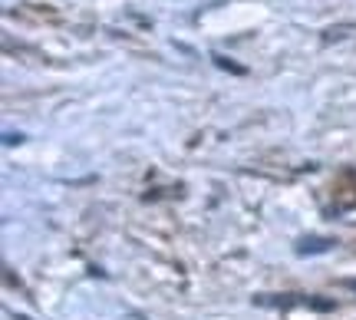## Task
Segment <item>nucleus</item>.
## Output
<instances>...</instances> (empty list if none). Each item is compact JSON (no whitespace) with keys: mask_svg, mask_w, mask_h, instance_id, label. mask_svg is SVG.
<instances>
[{"mask_svg":"<svg viewBox=\"0 0 356 320\" xmlns=\"http://www.w3.org/2000/svg\"><path fill=\"white\" fill-rule=\"evenodd\" d=\"M257 307H314V310H330L333 301H314V297H304V294H257L254 297Z\"/></svg>","mask_w":356,"mask_h":320,"instance_id":"nucleus-1","label":"nucleus"},{"mask_svg":"<svg viewBox=\"0 0 356 320\" xmlns=\"http://www.w3.org/2000/svg\"><path fill=\"white\" fill-rule=\"evenodd\" d=\"M330 248H333L330 238H300L297 241V255H323Z\"/></svg>","mask_w":356,"mask_h":320,"instance_id":"nucleus-2","label":"nucleus"},{"mask_svg":"<svg viewBox=\"0 0 356 320\" xmlns=\"http://www.w3.org/2000/svg\"><path fill=\"white\" fill-rule=\"evenodd\" d=\"M211 60H215V66H218V70H228V73H234V77H244V73H248L244 66L231 63L228 56H221V53H211Z\"/></svg>","mask_w":356,"mask_h":320,"instance_id":"nucleus-3","label":"nucleus"},{"mask_svg":"<svg viewBox=\"0 0 356 320\" xmlns=\"http://www.w3.org/2000/svg\"><path fill=\"white\" fill-rule=\"evenodd\" d=\"M3 142H7V145H17V142H24V136H20V132H3Z\"/></svg>","mask_w":356,"mask_h":320,"instance_id":"nucleus-4","label":"nucleus"},{"mask_svg":"<svg viewBox=\"0 0 356 320\" xmlns=\"http://www.w3.org/2000/svg\"><path fill=\"white\" fill-rule=\"evenodd\" d=\"M13 320H30V317H24V314H13Z\"/></svg>","mask_w":356,"mask_h":320,"instance_id":"nucleus-5","label":"nucleus"},{"mask_svg":"<svg viewBox=\"0 0 356 320\" xmlns=\"http://www.w3.org/2000/svg\"><path fill=\"white\" fill-rule=\"evenodd\" d=\"M346 284V287H353V291H356V281H343Z\"/></svg>","mask_w":356,"mask_h":320,"instance_id":"nucleus-6","label":"nucleus"}]
</instances>
